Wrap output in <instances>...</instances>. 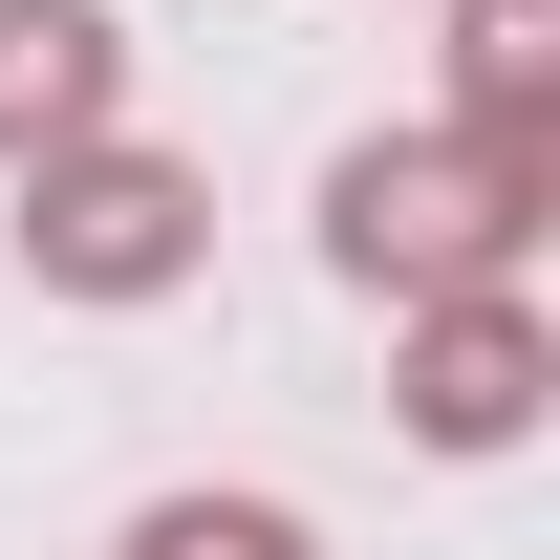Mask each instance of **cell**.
<instances>
[{
  "instance_id": "6da1fadb",
  "label": "cell",
  "mask_w": 560,
  "mask_h": 560,
  "mask_svg": "<svg viewBox=\"0 0 560 560\" xmlns=\"http://www.w3.org/2000/svg\"><path fill=\"white\" fill-rule=\"evenodd\" d=\"M560 215V151H495V130H366L346 173H324V259L366 280V302H475V280L539 259Z\"/></svg>"
},
{
  "instance_id": "7a4b0ae2",
  "label": "cell",
  "mask_w": 560,
  "mask_h": 560,
  "mask_svg": "<svg viewBox=\"0 0 560 560\" xmlns=\"http://www.w3.org/2000/svg\"><path fill=\"white\" fill-rule=\"evenodd\" d=\"M195 259H215V173H195V151L86 130V151L22 173V280H44V302H173Z\"/></svg>"
},
{
  "instance_id": "3957f363",
  "label": "cell",
  "mask_w": 560,
  "mask_h": 560,
  "mask_svg": "<svg viewBox=\"0 0 560 560\" xmlns=\"http://www.w3.org/2000/svg\"><path fill=\"white\" fill-rule=\"evenodd\" d=\"M539 388H560V346H539V302H517V280H475V302H410L388 410H410L431 453H517V431H539Z\"/></svg>"
},
{
  "instance_id": "277c9868",
  "label": "cell",
  "mask_w": 560,
  "mask_h": 560,
  "mask_svg": "<svg viewBox=\"0 0 560 560\" xmlns=\"http://www.w3.org/2000/svg\"><path fill=\"white\" fill-rule=\"evenodd\" d=\"M86 130H130V22L108 0H0V173H44Z\"/></svg>"
},
{
  "instance_id": "5b68a950",
  "label": "cell",
  "mask_w": 560,
  "mask_h": 560,
  "mask_svg": "<svg viewBox=\"0 0 560 560\" xmlns=\"http://www.w3.org/2000/svg\"><path fill=\"white\" fill-rule=\"evenodd\" d=\"M453 130L560 151V0H453Z\"/></svg>"
},
{
  "instance_id": "8992f818",
  "label": "cell",
  "mask_w": 560,
  "mask_h": 560,
  "mask_svg": "<svg viewBox=\"0 0 560 560\" xmlns=\"http://www.w3.org/2000/svg\"><path fill=\"white\" fill-rule=\"evenodd\" d=\"M108 560H324V539H302L280 495H151V517H130Z\"/></svg>"
}]
</instances>
